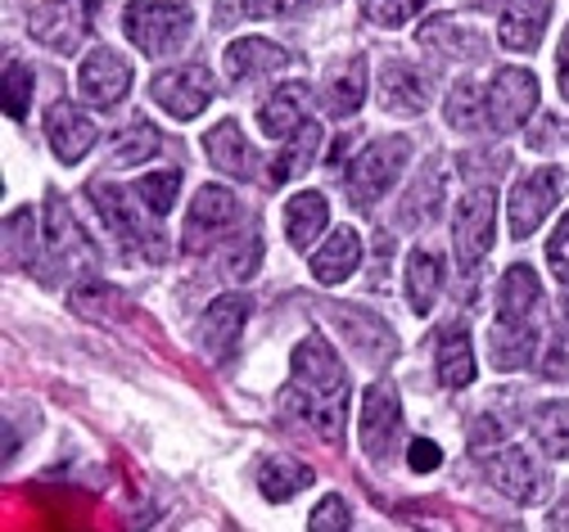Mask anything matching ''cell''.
Segmentation results:
<instances>
[{
	"label": "cell",
	"instance_id": "1",
	"mask_svg": "<svg viewBox=\"0 0 569 532\" xmlns=\"http://www.w3.org/2000/svg\"><path fill=\"white\" fill-rule=\"evenodd\" d=\"M280 406L303 415L326 442L343 438V420H348V370L339 361V352L321 339L308 334L295 357H290V389L280 393Z\"/></svg>",
	"mask_w": 569,
	"mask_h": 532
},
{
	"label": "cell",
	"instance_id": "2",
	"mask_svg": "<svg viewBox=\"0 0 569 532\" xmlns=\"http://www.w3.org/2000/svg\"><path fill=\"white\" fill-rule=\"evenodd\" d=\"M87 194L96 199L100 221L109 225V231H113L131 253L150 258V262H163V258H168V240H163L159 225L150 221V217H154L150 203L140 199L136 190H118V185H109V181H91Z\"/></svg>",
	"mask_w": 569,
	"mask_h": 532
},
{
	"label": "cell",
	"instance_id": "3",
	"mask_svg": "<svg viewBox=\"0 0 569 532\" xmlns=\"http://www.w3.org/2000/svg\"><path fill=\"white\" fill-rule=\"evenodd\" d=\"M407 159H411V140H407V135H380V140H371L362 154L348 163V172H343L348 203L362 208V212H371V208L393 190V181L402 177Z\"/></svg>",
	"mask_w": 569,
	"mask_h": 532
},
{
	"label": "cell",
	"instance_id": "4",
	"mask_svg": "<svg viewBox=\"0 0 569 532\" xmlns=\"http://www.w3.org/2000/svg\"><path fill=\"white\" fill-rule=\"evenodd\" d=\"M122 32L140 54L163 59L190 41L194 19L186 6H172V0H131L127 14H122Z\"/></svg>",
	"mask_w": 569,
	"mask_h": 532
},
{
	"label": "cell",
	"instance_id": "5",
	"mask_svg": "<svg viewBox=\"0 0 569 532\" xmlns=\"http://www.w3.org/2000/svg\"><path fill=\"white\" fill-rule=\"evenodd\" d=\"M240 221V199L222 185H203L194 199H190V212H186V225H181V249L186 253H208L218 249Z\"/></svg>",
	"mask_w": 569,
	"mask_h": 532
},
{
	"label": "cell",
	"instance_id": "6",
	"mask_svg": "<svg viewBox=\"0 0 569 532\" xmlns=\"http://www.w3.org/2000/svg\"><path fill=\"white\" fill-rule=\"evenodd\" d=\"M96 23V0H46L28 19V37L54 54H73Z\"/></svg>",
	"mask_w": 569,
	"mask_h": 532
},
{
	"label": "cell",
	"instance_id": "7",
	"mask_svg": "<svg viewBox=\"0 0 569 532\" xmlns=\"http://www.w3.org/2000/svg\"><path fill=\"white\" fill-rule=\"evenodd\" d=\"M497 235V194L492 190H470L457 203V221H452V244H457V262L466 275L479 271V262L488 258Z\"/></svg>",
	"mask_w": 569,
	"mask_h": 532
},
{
	"label": "cell",
	"instance_id": "8",
	"mask_svg": "<svg viewBox=\"0 0 569 532\" xmlns=\"http://www.w3.org/2000/svg\"><path fill=\"white\" fill-rule=\"evenodd\" d=\"M150 96L163 113H172L177 122H190L208 109V100L218 96V87H212V72L203 63H181V68L159 72V78L150 82Z\"/></svg>",
	"mask_w": 569,
	"mask_h": 532
},
{
	"label": "cell",
	"instance_id": "9",
	"mask_svg": "<svg viewBox=\"0 0 569 532\" xmlns=\"http://www.w3.org/2000/svg\"><path fill=\"white\" fill-rule=\"evenodd\" d=\"M538 109V78L529 68H497L488 82V127L492 131H516Z\"/></svg>",
	"mask_w": 569,
	"mask_h": 532
},
{
	"label": "cell",
	"instance_id": "10",
	"mask_svg": "<svg viewBox=\"0 0 569 532\" xmlns=\"http://www.w3.org/2000/svg\"><path fill=\"white\" fill-rule=\"evenodd\" d=\"M560 172L556 168H538L529 172L516 190H511V203H507V225H511V240H529L538 225L556 212L560 203Z\"/></svg>",
	"mask_w": 569,
	"mask_h": 532
},
{
	"label": "cell",
	"instance_id": "11",
	"mask_svg": "<svg viewBox=\"0 0 569 532\" xmlns=\"http://www.w3.org/2000/svg\"><path fill=\"white\" fill-rule=\"evenodd\" d=\"M398 429H402V402H398V389L389 384V379H380V384H371V389L362 393V415H358L362 451L371 455V461H385V455L393 451Z\"/></svg>",
	"mask_w": 569,
	"mask_h": 532
},
{
	"label": "cell",
	"instance_id": "12",
	"mask_svg": "<svg viewBox=\"0 0 569 532\" xmlns=\"http://www.w3.org/2000/svg\"><path fill=\"white\" fill-rule=\"evenodd\" d=\"M249 312H253V302L244 293H222V298H212V308L199 317V343L212 361H227L240 339H244V325H249Z\"/></svg>",
	"mask_w": 569,
	"mask_h": 532
},
{
	"label": "cell",
	"instance_id": "13",
	"mask_svg": "<svg viewBox=\"0 0 569 532\" xmlns=\"http://www.w3.org/2000/svg\"><path fill=\"white\" fill-rule=\"evenodd\" d=\"M78 91H82V100L96 104V109L122 104V96L131 91V63H127L118 50H109V46L91 50V54L82 59V72H78Z\"/></svg>",
	"mask_w": 569,
	"mask_h": 532
},
{
	"label": "cell",
	"instance_id": "14",
	"mask_svg": "<svg viewBox=\"0 0 569 532\" xmlns=\"http://www.w3.org/2000/svg\"><path fill=\"white\" fill-rule=\"evenodd\" d=\"M488 479L497 483V492H502L507 501H516V505H533L547 492V470L533 461L525 446H502V451H497L488 461Z\"/></svg>",
	"mask_w": 569,
	"mask_h": 532
},
{
	"label": "cell",
	"instance_id": "15",
	"mask_svg": "<svg viewBox=\"0 0 569 532\" xmlns=\"http://www.w3.org/2000/svg\"><path fill=\"white\" fill-rule=\"evenodd\" d=\"M46 140H50V149H54L59 163H78V159L91 154V144L100 140V127H96L73 100H59V104H50V113H46Z\"/></svg>",
	"mask_w": 569,
	"mask_h": 532
},
{
	"label": "cell",
	"instance_id": "16",
	"mask_svg": "<svg viewBox=\"0 0 569 532\" xmlns=\"http://www.w3.org/2000/svg\"><path fill=\"white\" fill-rule=\"evenodd\" d=\"M78 253H87V244H82L73 212H68V203L59 194H46V267H41V275L54 284L59 271H73Z\"/></svg>",
	"mask_w": 569,
	"mask_h": 532
},
{
	"label": "cell",
	"instance_id": "17",
	"mask_svg": "<svg viewBox=\"0 0 569 532\" xmlns=\"http://www.w3.org/2000/svg\"><path fill=\"white\" fill-rule=\"evenodd\" d=\"M380 104L389 113H420L430 104V72L411 59H389L380 68Z\"/></svg>",
	"mask_w": 569,
	"mask_h": 532
},
{
	"label": "cell",
	"instance_id": "18",
	"mask_svg": "<svg viewBox=\"0 0 569 532\" xmlns=\"http://www.w3.org/2000/svg\"><path fill=\"white\" fill-rule=\"evenodd\" d=\"M335 325L343 330V339L352 343V352H358L362 361H371V365H385L393 352H398V339H393V330L380 321V317H371V312H352V308H335Z\"/></svg>",
	"mask_w": 569,
	"mask_h": 532
},
{
	"label": "cell",
	"instance_id": "19",
	"mask_svg": "<svg viewBox=\"0 0 569 532\" xmlns=\"http://www.w3.org/2000/svg\"><path fill=\"white\" fill-rule=\"evenodd\" d=\"M542 317V284L533 267H511L502 275V289H497V321H511V325H538Z\"/></svg>",
	"mask_w": 569,
	"mask_h": 532
},
{
	"label": "cell",
	"instance_id": "20",
	"mask_svg": "<svg viewBox=\"0 0 569 532\" xmlns=\"http://www.w3.org/2000/svg\"><path fill=\"white\" fill-rule=\"evenodd\" d=\"M367 100V59L362 54H348L339 59L330 72H326V82H321V104L330 118H352L362 109Z\"/></svg>",
	"mask_w": 569,
	"mask_h": 532
},
{
	"label": "cell",
	"instance_id": "21",
	"mask_svg": "<svg viewBox=\"0 0 569 532\" xmlns=\"http://www.w3.org/2000/svg\"><path fill=\"white\" fill-rule=\"evenodd\" d=\"M203 149H208L212 168L227 172V177H236V181H249V177L258 172V154H253V144L244 140L240 122H231V118H227V122H218V127H208Z\"/></svg>",
	"mask_w": 569,
	"mask_h": 532
},
{
	"label": "cell",
	"instance_id": "22",
	"mask_svg": "<svg viewBox=\"0 0 569 532\" xmlns=\"http://www.w3.org/2000/svg\"><path fill=\"white\" fill-rule=\"evenodd\" d=\"M303 122H308V87H303V82L276 87V91L262 100V109H258V127H262L271 140H290Z\"/></svg>",
	"mask_w": 569,
	"mask_h": 532
},
{
	"label": "cell",
	"instance_id": "23",
	"mask_svg": "<svg viewBox=\"0 0 569 532\" xmlns=\"http://www.w3.org/2000/svg\"><path fill=\"white\" fill-rule=\"evenodd\" d=\"M358 267H362V235L352 231V225L330 231V240L312 253V280L317 284H343Z\"/></svg>",
	"mask_w": 569,
	"mask_h": 532
},
{
	"label": "cell",
	"instance_id": "24",
	"mask_svg": "<svg viewBox=\"0 0 569 532\" xmlns=\"http://www.w3.org/2000/svg\"><path fill=\"white\" fill-rule=\"evenodd\" d=\"M420 46L443 59H483V37L475 28H461L452 14H435L420 23Z\"/></svg>",
	"mask_w": 569,
	"mask_h": 532
},
{
	"label": "cell",
	"instance_id": "25",
	"mask_svg": "<svg viewBox=\"0 0 569 532\" xmlns=\"http://www.w3.org/2000/svg\"><path fill=\"white\" fill-rule=\"evenodd\" d=\"M551 19V0H511V10L497 23V37H502L507 50H533L547 32Z\"/></svg>",
	"mask_w": 569,
	"mask_h": 532
},
{
	"label": "cell",
	"instance_id": "26",
	"mask_svg": "<svg viewBox=\"0 0 569 532\" xmlns=\"http://www.w3.org/2000/svg\"><path fill=\"white\" fill-rule=\"evenodd\" d=\"M284 54L276 41H262V37H244V41H231L227 46V78L231 82H253V78H267V72L284 68Z\"/></svg>",
	"mask_w": 569,
	"mask_h": 532
},
{
	"label": "cell",
	"instance_id": "27",
	"mask_svg": "<svg viewBox=\"0 0 569 532\" xmlns=\"http://www.w3.org/2000/svg\"><path fill=\"white\" fill-rule=\"evenodd\" d=\"M330 225V203H326V194H317V190H303V194H295L290 203H284V235H290V244L303 253V249H312L317 244V235Z\"/></svg>",
	"mask_w": 569,
	"mask_h": 532
},
{
	"label": "cell",
	"instance_id": "28",
	"mask_svg": "<svg viewBox=\"0 0 569 532\" xmlns=\"http://www.w3.org/2000/svg\"><path fill=\"white\" fill-rule=\"evenodd\" d=\"M68 308H73L78 317H87V321H122L127 298L113 284H104L100 275H82L73 289H68Z\"/></svg>",
	"mask_w": 569,
	"mask_h": 532
},
{
	"label": "cell",
	"instance_id": "29",
	"mask_svg": "<svg viewBox=\"0 0 569 532\" xmlns=\"http://www.w3.org/2000/svg\"><path fill=\"white\" fill-rule=\"evenodd\" d=\"M258 488H262L267 501H290L303 488H312V470L299 465L295 455L271 451V455H262V461H258Z\"/></svg>",
	"mask_w": 569,
	"mask_h": 532
},
{
	"label": "cell",
	"instance_id": "30",
	"mask_svg": "<svg viewBox=\"0 0 569 532\" xmlns=\"http://www.w3.org/2000/svg\"><path fill=\"white\" fill-rule=\"evenodd\" d=\"M439 289H443V258L435 249H416L407 258V302L411 312H430L439 302Z\"/></svg>",
	"mask_w": 569,
	"mask_h": 532
},
{
	"label": "cell",
	"instance_id": "31",
	"mask_svg": "<svg viewBox=\"0 0 569 532\" xmlns=\"http://www.w3.org/2000/svg\"><path fill=\"white\" fill-rule=\"evenodd\" d=\"M435 370L443 379V389H470L475 384V352H470V334L466 330H443L439 334V352H435Z\"/></svg>",
	"mask_w": 569,
	"mask_h": 532
},
{
	"label": "cell",
	"instance_id": "32",
	"mask_svg": "<svg viewBox=\"0 0 569 532\" xmlns=\"http://www.w3.org/2000/svg\"><path fill=\"white\" fill-rule=\"evenodd\" d=\"M159 144H163L159 127H150L146 118H131L127 127L113 131L109 159H113V168H136V163H150V159L159 154Z\"/></svg>",
	"mask_w": 569,
	"mask_h": 532
},
{
	"label": "cell",
	"instance_id": "33",
	"mask_svg": "<svg viewBox=\"0 0 569 532\" xmlns=\"http://www.w3.org/2000/svg\"><path fill=\"white\" fill-rule=\"evenodd\" d=\"M317 154H321V127H317V122H303L290 140H284L280 154H276V163H271V181L284 185V181L303 177V172L317 163Z\"/></svg>",
	"mask_w": 569,
	"mask_h": 532
},
{
	"label": "cell",
	"instance_id": "34",
	"mask_svg": "<svg viewBox=\"0 0 569 532\" xmlns=\"http://www.w3.org/2000/svg\"><path fill=\"white\" fill-rule=\"evenodd\" d=\"M538 352V325H511L497 321L492 325V365L497 370H520Z\"/></svg>",
	"mask_w": 569,
	"mask_h": 532
},
{
	"label": "cell",
	"instance_id": "35",
	"mask_svg": "<svg viewBox=\"0 0 569 532\" xmlns=\"http://www.w3.org/2000/svg\"><path fill=\"white\" fill-rule=\"evenodd\" d=\"M443 113H448V127H457V131H479V127H488V91H479L475 82L461 78V82L448 91Z\"/></svg>",
	"mask_w": 569,
	"mask_h": 532
},
{
	"label": "cell",
	"instance_id": "36",
	"mask_svg": "<svg viewBox=\"0 0 569 532\" xmlns=\"http://www.w3.org/2000/svg\"><path fill=\"white\" fill-rule=\"evenodd\" d=\"M533 438L547 455L569 461V402H542L533 411Z\"/></svg>",
	"mask_w": 569,
	"mask_h": 532
},
{
	"label": "cell",
	"instance_id": "37",
	"mask_svg": "<svg viewBox=\"0 0 569 532\" xmlns=\"http://www.w3.org/2000/svg\"><path fill=\"white\" fill-rule=\"evenodd\" d=\"M37 258V217L32 208H19L6 217V271H23Z\"/></svg>",
	"mask_w": 569,
	"mask_h": 532
},
{
	"label": "cell",
	"instance_id": "38",
	"mask_svg": "<svg viewBox=\"0 0 569 532\" xmlns=\"http://www.w3.org/2000/svg\"><path fill=\"white\" fill-rule=\"evenodd\" d=\"M32 87H37L32 68L19 63V59H10V63H6V113H10L14 122L28 118V109H32Z\"/></svg>",
	"mask_w": 569,
	"mask_h": 532
},
{
	"label": "cell",
	"instance_id": "39",
	"mask_svg": "<svg viewBox=\"0 0 569 532\" xmlns=\"http://www.w3.org/2000/svg\"><path fill=\"white\" fill-rule=\"evenodd\" d=\"M258 267H262V240H258L253 225H244V231L236 235V244H231V253H227V275L231 280H253Z\"/></svg>",
	"mask_w": 569,
	"mask_h": 532
},
{
	"label": "cell",
	"instance_id": "40",
	"mask_svg": "<svg viewBox=\"0 0 569 532\" xmlns=\"http://www.w3.org/2000/svg\"><path fill=\"white\" fill-rule=\"evenodd\" d=\"M177 190H181V168H168V172H154V177H140V185H136V194L150 203V212H154V217L172 212Z\"/></svg>",
	"mask_w": 569,
	"mask_h": 532
},
{
	"label": "cell",
	"instance_id": "41",
	"mask_svg": "<svg viewBox=\"0 0 569 532\" xmlns=\"http://www.w3.org/2000/svg\"><path fill=\"white\" fill-rule=\"evenodd\" d=\"M435 212H439V177L425 172L420 185L411 190V203H402V225H425L435 221Z\"/></svg>",
	"mask_w": 569,
	"mask_h": 532
},
{
	"label": "cell",
	"instance_id": "42",
	"mask_svg": "<svg viewBox=\"0 0 569 532\" xmlns=\"http://www.w3.org/2000/svg\"><path fill=\"white\" fill-rule=\"evenodd\" d=\"M425 0H362V14L376 23V28H402L407 19L420 14Z\"/></svg>",
	"mask_w": 569,
	"mask_h": 532
},
{
	"label": "cell",
	"instance_id": "43",
	"mask_svg": "<svg viewBox=\"0 0 569 532\" xmlns=\"http://www.w3.org/2000/svg\"><path fill=\"white\" fill-rule=\"evenodd\" d=\"M547 267H551V275L569 289V212L560 217V225H556V235L547 240Z\"/></svg>",
	"mask_w": 569,
	"mask_h": 532
},
{
	"label": "cell",
	"instance_id": "44",
	"mask_svg": "<svg viewBox=\"0 0 569 532\" xmlns=\"http://www.w3.org/2000/svg\"><path fill=\"white\" fill-rule=\"evenodd\" d=\"M308 528H317V532H348L352 528V514H348V505L339 501V496H326L317 510H312V523Z\"/></svg>",
	"mask_w": 569,
	"mask_h": 532
},
{
	"label": "cell",
	"instance_id": "45",
	"mask_svg": "<svg viewBox=\"0 0 569 532\" xmlns=\"http://www.w3.org/2000/svg\"><path fill=\"white\" fill-rule=\"evenodd\" d=\"M443 465V451H439V442H430V438H416L411 446H407V470L411 474H435Z\"/></svg>",
	"mask_w": 569,
	"mask_h": 532
},
{
	"label": "cell",
	"instance_id": "46",
	"mask_svg": "<svg viewBox=\"0 0 569 532\" xmlns=\"http://www.w3.org/2000/svg\"><path fill=\"white\" fill-rule=\"evenodd\" d=\"M308 6V0H244V14L249 19H290Z\"/></svg>",
	"mask_w": 569,
	"mask_h": 532
},
{
	"label": "cell",
	"instance_id": "47",
	"mask_svg": "<svg viewBox=\"0 0 569 532\" xmlns=\"http://www.w3.org/2000/svg\"><path fill=\"white\" fill-rule=\"evenodd\" d=\"M556 72H560V96L569 100V28L560 37V54H556Z\"/></svg>",
	"mask_w": 569,
	"mask_h": 532
},
{
	"label": "cell",
	"instance_id": "48",
	"mask_svg": "<svg viewBox=\"0 0 569 532\" xmlns=\"http://www.w3.org/2000/svg\"><path fill=\"white\" fill-rule=\"evenodd\" d=\"M556 325H560V348H569V293L556 302Z\"/></svg>",
	"mask_w": 569,
	"mask_h": 532
},
{
	"label": "cell",
	"instance_id": "49",
	"mask_svg": "<svg viewBox=\"0 0 569 532\" xmlns=\"http://www.w3.org/2000/svg\"><path fill=\"white\" fill-rule=\"evenodd\" d=\"M551 523H556V528H569V496H565V505L551 510Z\"/></svg>",
	"mask_w": 569,
	"mask_h": 532
},
{
	"label": "cell",
	"instance_id": "50",
	"mask_svg": "<svg viewBox=\"0 0 569 532\" xmlns=\"http://www.w3.org/2000/svg\"><path fill=\"white\" fill-rule=\"evenodd\" d=\"M470 10H492V6H502V0H466Z\"/></svg>",
	"mask_w": 569,
	"mask_h": 532
}]
</instances>
